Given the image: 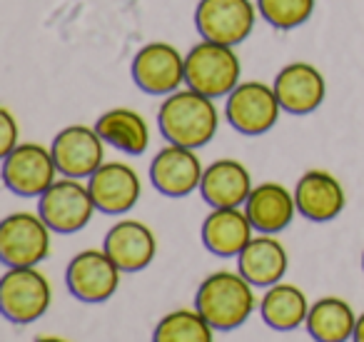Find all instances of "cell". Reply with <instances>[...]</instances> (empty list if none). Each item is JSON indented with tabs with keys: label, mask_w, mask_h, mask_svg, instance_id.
Returning a JSON list of instances; mask_svg holds the SVG:
<instances>
[{
	"label": "cell",
	"mask_w": 364,
	"mask_h": 342,
	"mask_svg": "<svg viewBox=\"0 0 364 342\" xmlns=\"http://www.w3.org/2000/svg\"><path fill=\"white\" fill-rule=\"evenodd\" d=\"M218 123L220 115L213 98L193 88L167 95L157 113V128L162 138L172 145L190 147V150L208 145L218 133Z\"/></svg>",
	"instance_id": "1"
},
{
	"label": "cell",
	"mask_w": 364,
	"mask_h": 342,
	"mask_svg": "<svg viewBox=\"0 0 364 342\" xmlns=\"http://www.w3.org/2000/svg\"><path fill=\"white\" fill-rule=\"evenodd\" d=\"M255 285L240 272L220 270L208 275L195 292V310L220 332H232L250 320L255 310Z\"/></svg>",
	"instance_id": "2"
},
{
	"label": "cell",
	"mask_w": 364,
	"mask_h": 342,
	"mask_svg": "<svg viewBox=\"0 0 364 342\" xmlns=\"http://www.w3.org/2000/svg\"><path fill=\"white\" fill-rule=\"evenodd\" d=\"M240 73L242 66L232 46L203 41L185 56V83L213 100L240 86Z\"/></svg>",
	"instance_id": "3"
},
{
	"label": "cell",
	"mask_w": 364,
	"mask_h": 342,
	"mask_svg": "<svg viewBox=\"0 0 364 342\" xmlns=\"http://www.w3.org/2000/svg\"><path fill=\"white\" fill-rule=\"evenodd\" d=\"M53 290L38 267H8L0 277V310L13 325H31L48 312Z\"/></svg>",
	"instance_id": "4"
},
{
	"label": "cell",
	"mask_w": 364,
	"mask_h": 342,
	"mask_svg": "<svg viewBox=\"0 0 364 342\" xmlns=\"http://www.w3.org/2000/svg\"><path fill=\"white\" fill-rule=\"evenodd\" d=\"M50 227L36 212H13L0 222V260L6 267H38L50 255Z\"/></svg>",
	"instance_id": "5"
},
{
	"label": "cell",
	"mask_w": 364,
	"mask_h": 342,
	"mask_svg": "<svg viewBox=\"0 0 364 342\" xmlns=\"http://www.w3.org/2000/svg\"><path fill=\"white\" fill-rule=\"evenodd\" d=\"M95 200H92L87 185H82L75 177H63L55 180L38 202V215L48 222L53 232L58 235H73L80 232L90 222L95 212Z\"/></svg>",
	"instance_id": "6"
},
{
	"label": "cell",
	"mask_w": 364,
	"mask_h": 342,
	"mask_svg": "<svg viewBox=\"0 0 364 342\" xmlns=\"http://www.w3.org/2000/svg\"><path fill=\"white\" fill-rule=\"evenodd\" d=\"M279 110H282V105L274 95V88L257 81L240 83L228 95V105H225V115H228L230 125L240 135L252 138L272 130L279 118Z\"/></svg>",
	"instance_id": "7"
},
{
	"label": "cell",
	"mask_w": 364,
	"mask_h": 342,
	"mask_svg": "<svg viewBox=\"0 0 364 342\" xmlns=\"http://www.w3.org/2000/svg\"><path fill=\"white\" fill-rule=\"evenodd\" d=\"M120 267L105 250H82L68 262L65 285L70 295L87 305L110 300L120 287Z\"/></svg>",
	"instance_id": "8"
},
{
	"label": "cell",
	"mask_w": 364,
	"mask_h": 342,
	"mask_svg": "<svg viewBox=\"0 0 364 342\" xmlns=\"http://www.w3.org/2000/svg\"><path fill=\"white\" fill-rule=\"evenodd\" d=\"M55 157L38 142H21L3 157V182L21 197H41L55 182Z\"/></svg>",
	"instance_id": "9"
},
{
	"label": "cell",
	"mask_w": 364,
	"mask_h": 342,
	"mask_svg": "<svg viewBox=\"0 0 364 342\" xmlns=\"http://www.w3.org/2000/svg\"><path fill=\"white\" fill-rule=\"evenodd\" d=\"M255 6L250 0H200L195 26L205 41L237 46L255 28Z\"/></svg>",
	"instance_id": "10"
},
{
	"label": "cell",
	"mask_w": 364,
	"mask_h": 342,
	"mask_svg": "<svg viewBox=\"0 0 364 342\" xmlns=\"http://www.w3.org/2000/svg\"><path fill=\"white\" fill-rule=\"evenodd\" d=\"M102 138L95 128L87 125H68L53 138L50 152L55 157L58 172L63 177H90L97 167L105 162V147Z\"/></svg>",
	"instance_id": "11"
},
{
	"label": "cell",
	"mask_w": 364,
	"mask_h": 342,
	"mask_svg": "<svg viewBox=\"0 0 364 342\" xmlns=\"http://www.w3.org/2000/svg\"><path fill=\"white\" fill-rule=\"evenodd\" d=\"M132 81L147 95H172L185 81V58L170 43H150L132 61Z\"/></svg>",
	"instance_id": "12"
},
{
	"label": "cell",
	"mask_w": 364,
	"mask_h": 342,
	"mask_svg": "<svg viewBox=\"0 0 364 342\" xmlns=\"http://www.w3.org/2000/svg\"><path fill=\"white\" fill-rule=\"evenodd\" d=\"M205 167L195 150L182 145H167L152 157L150 180L155 190L165 197H188L203 182Z\"/></svg>",
	"instance_id": "13"
},
{
	"label": "cell",
	"mask_w": 364,
	"mask_h": 342,
	"mask_svg": "<svg viewBox=\"0 0 364 342\" xmlns=\"http://www.w3.org/2000/svg\"><path fill=\"white\" fill-rule=\"evenodd\" d=\"M87 190L95 200V207L105 215H125L142 195L140 177L125 162H102L87 177Z\"/></svg>",
	"instance_id": "14"
},
{
	"label": "cell",
	"mask_w": 364,
	"mask_h": 342,
	"mask_svg": "<svg viewBox=\"0 0 364 342\" xmlns=\"http://www.w3.org/2000/svg\"><path fill=\"white\" fill-rule=\"evenodd\" d=\"M274 95L279 105L289 115H309L314 113L324 100V86L322 73L309 63H292L282 68L274 78Z\"/></svg>",
	"instance_id": "15"
},
{
	"label": "cell",
	"mask_w": 364,
	"mask_h": 342,
	"mask_svg": "<svg viewBox=\"0 0 364 342\" xmlns=\"http://www.w3.org/2000/svg\"><path fill=\"white\" fill-rule=\"evenodd\" d=\"M102 250L122 272H140L155 260L157 242L152 230L140 220H120L107 230Z\"/></svg>",
	"instance_id": "16"
},
{
	"label": "cell",
	"mask_w": 364,
	"mask_h": 342,
	"mask_svg": "<svg viewBox=\"0 0 364 342\" xmlns=\"http://www.w3.org/2000/svg\"><path fill=\"white\" fill-rule=\"evenodd\" d=\"M297 212L312 222H329L344 210V187L332 172L307 170L294 187Z\"/></svg>",
	"instance_id": "17"
},
{
	"label": "cell",
	"mask_w": 364,
	"mask_h": 342,
	"mask_svg": "<svg viewBox=\"0 0 364 342\" xmlns=\"http://www.w3.org/2000/svg\"><path fill=\"white\" fill-rule=\"evenodd\" d=\"M252 222L240 207H213L203 222V245L218 257H237L252 240Z\"/></svg>",
	"instance_id": "18"
},
{
	"label": "cell",
	"mask_w": 364,
	"mask_h": 342,
	"mask_svg": "<svg viewBox=\"0 0 364 342\" xmlns=\"http://www.w3.org/2000/svg\"><path fill=\"white\" fill-rule=\"evenodd\" d=\"M250 192H252V177L240 160L223 157L205 167L200 195L210 207H240L247 202Z\"/></svg>",
	"instance_id": "19"
},
{
	"label": "cell",
	"mask_w": 364,
	"mask_h": 342,
	"mask_svg": "<svg viewBox=\"0 0 364 342\" xmlns=\"http://www.w3.org/2000/svg\"><path fill=\"white\" fill-rule=\"evenodd\" d=\"M245 212L255 230H259L262 235H277L292 222L294 212H297L294 192H289L279 182H262V185L252 187L247 202H245Z\"/></svg>",
	"instance_id": "20"
},
{
	"label": "cell",
	"mask_w": 364,
	"mask_h": 342,
	"mask_svg": "<svg viewBox=\"0 0 364 342\" xmlns=\"http://www.w3.org/2000/svg\"><path fill=\"white\" fill-rule=\"evenodd\" d=\"M237 272L255 287H272L287 272V250L272 235H259L237 255Z\"/></svg>",
	"instance_id": "21"
},
{
	"label": "cell",
	"mask_w": 364,
	"mask_h": 342,
	"mask_svg": "<svg viewBox=\"0 0 364 342\" xmlns=\"http://www.w3.org/2000/svg\"><path fill=\"white\" fill-rule=\"evenodd\" d=\"M307 295L297 285L289 282H277L267 287V292L259 300V317L274 332H292L307 322L309 315Z\"/></svg>",
	"instance_id": "22"
},
{
	"label": "cell",
	"mask_w": 364,
	"mask_h": 342,
	"mask_svg": "<svg viewBox=\"0 0 364 342\" xmlns=\"http://www.w3.org/2000/svg\"><path fill=\"white\" fill-rule=\"evenodd\" d=\"M95 130L107 145L127 152V155H142L150 145V128L140 113L130 108H112L102 113L95 123Z\"/></svg>",
	"instance_id": "23"
},
{
	"label": "cell",
	"mask_w": 364,
	"mask_h": 342,
	"mask_svg": "<svg viewBox=\"0 0 364 342\" xmlns=\"http://www.w3.org/2000/svg\"><path fill=\"white\" fill-rule=\"evenodd\" d=\"M304 327L314 342H349L357 327V315L342 297H322L309 307Z\"/></svg>",
	"instance_id": "24"
},
{
	"label": "cell",
	"mask_w": 364,
	"mask_h": 342,
	"mask_svg": "<svg viewBox=\"0 0 364 342\" xmlns=\"http://www.w3.org/2000/svg\"><path fill=\"white\" fill-rule=\"evenodd\" d=\"M152 342H215V327L198 310H172L152 330Z\"/></svg>",
	"instance_id": "25"
},
{
	"label": "cell",
	"mask_w": 364,
	"mask_h": 342,
	"mask_svg": "<svg viewBox=\"0 0 364 342\" xmlns=\"http://www.w3.org/2000/svg\"><path fill=\"white\" fill-rule=\"evenodd\" d=\"M257 11L269 26L279 31H292L309 21L314 0H257Z\"/></svg>",
	"instance_id": "26"
},
{
	"label": "cell",
	"mask_w": 364,
	"mask_h": 342,
	"mask_svg": "<svg viewBox=\"0 0 364 342\" xmlns=\"http://www.w3.org/2000/svg\"><path fill=\"white\" fill-rule=\"evenodd\" d=\"M18 145H21V142H18V123L11 110L3 108V110H0V152H3V157L16 150Z\"/></svg>",
	"instance_id": "27"
},
{
	"label": "cell",
	"mask_w": 364,
	"mask_h": 342,
	"mask_svg": "<svg viewBox=\"0 0 364 342\" xmlns=\"http://www.w3.org/2000/svg\"><path fill=\"white\" fill-rule=\"evenodd\" d=\"M352 342H364V312L357 317V327H354Z\"/></svg>",
	"instance_id": "28"
},
{
	"label": "cell",
	"mask_w": 364,
	"mask_h": 342,
	"mask_svg": "<svg viewBox=\"0 0 364 342\" xmlns=\"http://www.w3.org/2000/svg\"><path fill=\"white\" fill-rule=\"evenodd\" d=\"M33 342H68V340H63V337H58V335H46V337H38V340H33Z\"/></svg>",
	"instance_id": "29"
},
{
	"label": "cell",
	"mask_w": 364,
	"mask_h": 342,
	"mask_svg": "<svg viewBox=\"0 0 364 342\" xmlns=\"http://www.w3.org/2000/svg\"><path fill=\"white\" fill-rule=\"evenodd\" d=\"M362 270H364V252H362Z\"/></svg>",
	"instance_id": "30"
}]
</instances>
